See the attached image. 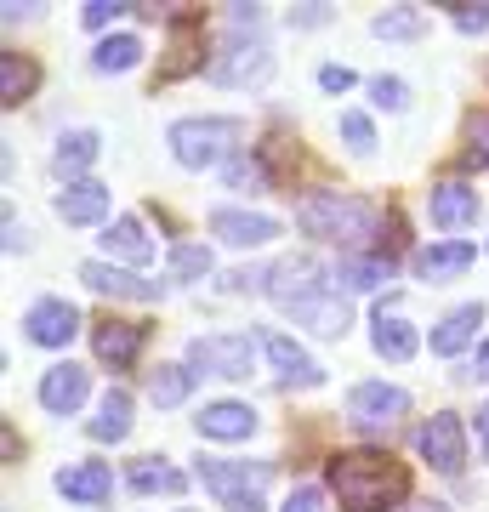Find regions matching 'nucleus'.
<instances>
[{
    "instance_id": "32",
    "label": "nucleus",
    "mask_w": 489,
    "mask_h": 512,
    "mask_svg": "<svg viewBox=\"0 0 489 512\" xmlns=\"http://www.w3.org/2000/svg\"><path fill=\"white\" fill-rule=\"evenodd\" d=\"M194 35H200V23H194V18H177V29H171V40H177V57L160 69V80H177V74H188L194 63H200V52H194Z\"/></svg>"
},
{
    "instance_id": "7",
    "label": "nucleus",
    "mask_w": 489,
    "mask_h": 512,
    "mask_svg": "<svg viewBox=\"0 0 489 512\" xmlns=\"http://www.w3.org/2000/svg\"><path fill=\"white\" fill-rule=\"evenodd\" d=\"M410 410V393L404 387H387V382H359L347 393V421L364 427V433H393Z\"/></svg>"
},
{
    "instance_id": "12",
    "label": "nucleus",
    "mask_w": 489,
    "mask_h": 512,
    "mask_svg": "<svg viewBox=\"0 0 489 512\" xmlns=\"http://www.w3.org/2000/svg\"><path fill=\"white\" fill-rule=\"evenodd\" d=\"M194 433H200V439H222V444L251 439V433H256V410H251V404H239V399L205 404L200 416H194Z\"/></svg>"
},
{
    "instance_id": "9",
    "label": "nucleus",
    "mask_w": 489,
    "mask_h": 512,
    "mask_svg": "<svg viewBox=\"0 0 489 512\" xmlns=\"http://www.w3.org/2000/svg\"><path fill=\"white\" fill-rule=\"evenodd\" d=\"M74 330H80V308L63 302V296H40L35 308L23 313V336L40 342V348H69Z\"/></svg>"
},
{
    "instance_id": "29",
    "label": "nucleus",
    "mask_w": 489,
    "mask_h": 512,
    "mask_svg": "<svg viewBox=\"0 0 489 512\" xmlns=\"http://www.w3.org/2000/svg\"><path fill=\"white\" fill-rule=\"evenodd\" d=\"M188 387H194V370H188V365H160V370H148V399L160 404V410L182 404V399H188Z\"/></svg>"
},
{
    "instance_id": "43",
    "label": "nucleus",
    "mask_w": 489,
    "mask_h": 512,
    "mask_svg": "<svg viewBox=\"0 0 489 512\" xmlns=\"http://www.w3.org/2000/svg\"><path fill=\"white\" fill-rule=\"evenodd\" d=\"M478 439H484V461H489V404H478Z\"/></svg>"
},
{
    "instance_id": "11",
    "label": "nucleus",
    "mask_w": 489,
    "mask_h": 512,
    "mask_svg": "<svg viewBox=\"0 0 489 512\" xmlns=\"http://www.w3.org/2000/svg\"><path fill=\"white\" fill-rule=\"evenodd\" d=\"M57 495L74 501V507H103L114 495V473L103 461H80V467H63L57 473Z\"/></svg>"
},
{
    "instance_id": "39",
    "label": "nucleus",
    "mask_w": 489,
    "mask_h": 512,
    "mask_svg": "<svg viewBox=\"0 0 489 512\" xmlns=\"http://www.w3.org/2000/svg\"><path fill=\"white\" fill-rule=\"evenodd\" d=\"M450 18L461 23L467 35H484V29H489V6H461V0H455V6H450Z\"/></svg>"
},
{
    "instance_id": "35",
    "label": "nucleus",
    "mask_w": 489,
    "mask_h": 512,
    "mask_svg": "<svg viewBox=\"0 0 489 512\" xmlns=\"http://www.w3.org/2000/svg\"><path fill=\"white\" fill-rule=\"evenodd\" d=\"M467 165L489 171V114H472L467 120Z\"/></svg>"
},
{
    "instance_id": "21",
    "label": "nucleus",
    "mask_w": 489,
    "mask_h": 512,
    "mask_svg": "<svg viewBox=\"0 0 489 512\" xmlns=\"http://www.w3.org/2000/svg\"><path fill=\"white\" fill-rule=\"evenodd\" d=\"M478 325H484V302H461L455 313H444L433 330V353L438 359H450V353H461L478 336Z\"/></svg>"
},
{
    "instance_id": "28",
    "label": "nucleus",
    "mask_w": 489,
    "mask_h": 512,
    "mask_svg": "<svg viewBox=\"0 0 489 512\" xmlns=\"http://www.w3.org/2000/svg\"><path fill=\"white\" fill-rule=\"evenodd\" d=\"M143 63V40L137 35H109V40H97V52H91V69L97 74H126Z\"/></svg>"
},
{
    "instance_id": "25",
    "label": "nucleus",
    "mask_w": 489,
    "mask_h": 512,
    "mask_svg": "<svg viewBox=\"0 0 489 512\" xmlns=\"http://www.w3.org/2000/svg\"><path fill=\"white\" fill-rule=\"evenodd\" d=\"M35 80H40V69H35V63H29L23 52H0V103H6V109L29 103Z\"/></svg>"
},
{
    "instance_id": "10",
    "label": "nucleus",
    "mask_w": 489,
    "mask_h": 512,
    "mask_svg": "<svg viewBox=\"0 0 489 512\" xmlns=\"http://www.w3.org/2000/svg\"><path fill=\"white\" fill-rule=\"evenodd\" d=\"M416 450L427 461H433L438 473H461V461H467V439H461V421L450 416V410H438V416L421 421V433H416Z\"/></svg>"
},
{
    "instance_id": "23",
    "label": "nucleus",
    "mask_w": 489,
    "mask_h": 512,
    "mask_svg": "<svg viewBox=\"0 0 489 512\" xmlns=\"http://www.w3.org/2000/svg\"><path fill=\"white\" fill-rule=\"evenodd\" d=\"M336 279H342V291H376V285L393 279V256H387V251H376V256H342Z\"/></svg>"
},
{
    "instance_id": "17",
    "label": "nucleus",
    "mask_w": 489,
    "mask_h": 512,
    "mask_svg": "<svg viewBox=\"0 0 489 512\" xmlns=\"http://www.w3.org/2000/svg\"><path fill=\"white\" fill-rule=\"evenodd\" d=\"M370 325H376L370 330V342H376L381 359H410V353H416V325L399 313V302H381Z\"/></svg>"
},
{
    "instance_id": "30",
    "label": "nucleus",
    "mask_w": 489,
    "mask_h": 512,
    "mask_svg": "<svg viewBox=\"0 0 489 512\" xmlns=\"http://www.w3.org/2000/svg\"><path fill=\"white\" fill-rule=\"evenodd\" d=\"M188 478L177 473V467H165V461H137L131 467V490L137 495H154V490H165V495H177Z\"/></svg>"
},
{
    "instance_id": "13",
    "label": "nucleus",
    "mask_w": 489,
    "mask_h": 512,
    "mask_svg": "<svg viewBox=\"0 0 489 512\" xmlns=\"http://www.w3.org/2000/svg\"><path fill=\"white\" fill-rule=\"evenodd\" d=\"M427 211H433V222L444 228V234H461V228L478 222V188H467V183H433Z\"/></svg>"
},
{
    "instance_id": "40",
    "label": "nucleus",
    "mask_w": 489,
    "mask_h": 512,
    "mask_svg": "<svg viewBox=\"0 0 489 512\" xmlns=\"http://www.w3.org/2000/svg\"><path fill=\"white\" fill-rule=\"evenodd\" d=\"M279 512H325V495L313 490V484H302V490H290V501Z\"/></svg>"
},
{
    "instance_id": "18",
    "label": "nucleus",
    "mask_w": 489,
    "mask_h": 512,
    "mask_svg": "<svg viewBox=\"0 0 489 512\" xmlns=\"http://www.w3.org/2000/svg\"><path fill=\"white\" fill-rule=\"evenodd\" d=\"M143 336H148V325H131V319H103L91 342H97V359H103V365L126 370L131 359H137V348H143Z\"/></svg>"
},
{
    "instance_id": "45",
    "label": "nucleus",
    "mask_w": 489,
    "mask_h": 512,
    "mask_svg": "<svg viewBox=\"0 0 489 512\" xmlns=\"http://www.w3.org/2000/svg\"><path fill=\"white\" fill-rule=\"evenodd\" d=\"M404 512H450L444 501H416V507H404Z\"/></svg>"
},
{
    "instance_id": "27",
    "label": "nucleus",
    "mask_w": 489,
    "mask_h": 512,
    "mask_svg": "<svg viewBox=\"0 0 489 512\" xmlns=\"http://www.w3.org/2000/svg\"><path fill=\"white\" fill-rule=\"evenodd\" d=\"M97 148H103V137H97V131H63V137H57V154H52L57 177H74V171H86V165L97 160Z\"/></svg>"
},
{
    "instance_id": "8",
    "label": "nucleus",
    "mask_w": 489,
    "mask_h": 512,
    "mask_svg": "<svg viewBox=\"0 0 489 512\" xmlns=\"http://www.w3.org/2000/svg\"><path fill=\"white\" fill-rule=\"evenodd\" d=\"M251 336H239V330H228V336H200V342H188V365L205 370V376H228V382H239V376H251Z\"/></svg>"
},
{
    "instance_id": "37",
    "label": "nucleus",
    "mask_w": 489,
    "mask_h": 512,
    "mask_svg": "<svg viewBox=\"0 0 489 512\" xmlns=\"http://www.w3.org/2000/svg\"><path fill=\"white\" fill-rule=\"evenodd\" d=\"M342 137L359 148V154H370V143H376V131H370V120H364V114H342Z\"/></svg>"
},
{
    "instance_id": "15",
    "label": "nucleus",
    "mask_w": 489,
    "mask_h": 512,
    "mask_svg": "<svg viewBox=\"0 0 489 512\" xmlns=\"http://www.w3.org/2000/svg\"><path fill=\"white\" fill-rule=\"evenodd\" d=\"M86 370L80 365H52L46 376H40V404L52 410V416H74L80 404H86Z\"/></svg>"
},
{
    "instance_id": "41",
    "label": "nucleus",
    "mask_w": 489,
    "mask_h": 512,
    "mask_svg": "<svg viewBox=\"0 0 489 512\" xmlns=\"http://www.w3.org/2000/svg\"><path fill=\"white\" fill-rule=\"evenodd\" d=\"M319 86H325V92H347V86H353V69H347V63H325V69H319Z\"/></svg>"
},
{
    "instance_id": "44",
    "label": "nucleus",
    "mask_w": 489,
    "mask_h": 512,
    "mask_svg": "<svg viewBox=\"0 0 489 512\" xmlns=\"http://www.w3.org/2000/svg\"><path fill=\"white\" fill-rule=\"evenodd\" d=\"M472 370H478V376L489 382V342H478V359H472Z\"/></svg>"
},
{
    "instance_id": "14",
    "label": "nucleus",
    "mask_w": 489,
    "mask_h": 512,
    "mask_svg": "<svg viewBox=\"0 0 489 512\" xmlns=\"http://www.w3.org/2000/svg\"><path fill=\"white\" fill-rule=\"evenodd\" d=\"M80 279H86L97 296H126V302H154L160 296V279H137L114 262H80Z\"/></svg>"
},
{
    "instance_id": "19",
    "label": "nucleus",
    "mask_w": 489,
    "mask_h": 512,
    "mask_svg": "<svg viewBox=\"0 0 489 512\" xmlns=\"http://www.w3.org/2000/svg\"><path fill=\"white\" fill-rule=\"evenodd\" d=\"M57 217L69 222V228H91V222L109 217V188L103 183H69L57 194Z\"/></svg>"
},
{
    "instance_id": "26",
    "label": "nucleus",
    "mask_w": 489,
    "mask_h": 512,
    "mask_svg": "<svg viewBox=\"0 0 489 512\" xmlns=\"http://www.w3.org/2000/svg\"><path fill=\"white\" fill-rule=\"evenodd\" d=\"M103 251L120 256V262H148V256H154V239L143 234V222L137 217H120L109 234H103Z\"/></svg>"
},
{
    "instance_id": "6",
    "label": "nucleus",
    "mask_w": 489,
    "mask_h": 512,
    "mask_svg": "<svg viewBox=\"0 0 489 512\" xmlns=\"http://www.w3.org/2000/svg\"><path fill=\"white\" fill-rule=\"evenodd\" d=\"M268 69H273L268 40H245V29H234V35L211 52V63H205V74H211L217 86H251V80H262Z\"/></svg>"
},
{
    "instance_id": "16",
    "label": "nucleus",
    "mask_w": 489,
    "mask_h": 512,
    "mask_svg": "<svg viewBox=\"0 0 489 512\" xmlns=\"http://www.w3.org/2000/svg\"><path fill=\"white\" fill-rule=\"evenodd\" d=\"M262 353L273 359V370H279L290 387H319V382H325V370L313 365V353L302 348V342H290V336H268Z\"/></svg>"
},
{
    "instance_id": "34",
    "label": "nucleus",
    "mask_w": 489,
    "mask_h": 512,
    "mask_svg": "<svg viewBox=\"0 0 489 512\" xmlns=\"http://www.w3.org/2000/svg\"><path fill=\"white\" fill-rule=\"evenodd\" d=\"M171 274H177V279L211 274V251H205V245H177V251H171Z\"/></svg>"
},
{
    "instance_id": "4",
    "label": "nucleus",
    "mask_w": 489,
    "mask_h": 512,
    "mask_svg": "<svg viewBox=\"0 0 489 512\" xmlns=\"http://www.w3.org/2000/svg\"><path fill=\"white\" fill-rule=\"evenodd\" d=\"M200 484L217 495L228 512H256L262 507V490H268V461H200Z\"/></svg>"
},
{
    "instance_id": "3",
    "label": "nucleus",
    "mask_w": 489,
    "mask_h": 512,
    "mask_svg": "<svg viewBox=\"0 0 489 512\" xmlns=\"http://www.w3.org/2000/svg\"><path fill=\"white\" fill-rule=\"evenodd\" d=\"M245 137L239 120H177L171 126V154L188 171H205V165H228L234 160V143Z\"/></svg>"
},
{
    "instance_id": "31",
    "label": "nucleus",
    "mask_w": 489,
    "mask_h": 512,
    "mask_svg": "<svg viewBox=\"0 0 489 512\" xmlns=\"http://www.w3.org/2000/svg\"><path fill=\"white\" fill-rule=\"evenodd\" d=\"M222 177H228V188H239V194H262V188H268V165L256 160V154H234V160L222 165Z\"/></svg>"
},
{
    "instance_id": "2",
    "label": "nucleus",
    "mask_w": 489,
    "mask_h": 512,
    "mask_svg": "<svg viewBox=\"0 0 489 512\" xmlns=\"http://www.w3.org/2000/svg\"><path fill=\"white\" fill-rule=\"evenodd\" d=\"M387 217H393V211H381V205L359 200V194H308V200L296 205V222L319 239H336V245L370 239Z\"/></svg>"
},
{
    "instance_id": "20",
    "label": "nucleus",
    "mask_w": 489,
    "mask_h": 512,
    "mask_svg": "<svg viewBox=\"0 0 489 512\" xmlns=\"http://www.w3.org/2000/svg\"><path fill=\"white\" fill-rule=\"evenodd\" d=\"M211 228H217L228 245H268V239H279V222L273 217H256V211H211Z\"/></svg>"
},
{
    "instance_id": "33",
    "label": "nucleus",
    "mask_w": 489,
    "mask_h": 512,
    "mask_svg": "<svg viewBox=\"0 0 489 512\" xmlns=\"http://www.w3.org/2000/svg\"><path fill=\"white\" fill-rule=\"evenodd\" d=\"M381 40H416L421 29H427V18H421L416 6H399V12H381L376 23H370Z\"/></svg>"
},
{
    "instance_id": "1",
    "label": "nucleus",
    "mask_w": 489,
    "mask_h": 512,
    "mask_svg": "<svg viewBox=\"0 0 489 512\" xmlns=\"http://www.w3.org/2000/svg\"><path fill=\"white\" fill-rule=\"evenodd\" d=\"M325 478L347 512H387L410 495V473L381 450H342L325 461Z\"/></svg>"
},
{
    "instance_id": "42",
    "label": "nucleus",
    "mask_w": 489,
    "mask_h": 512,
    "mask_svg": "<svg viewBox=\"0 0 489 512\" xmlns=\"http://www.w3.org/2000/svg\"><path fill=\"white\" fill-rule=\"evenodd\" d=\"M23 245V228H18V211H6V251H18Z\"/></svg>"
},
{
    "instance_id": "5",
    "label": "nucleus",
    "mask_w": 489,
    "mask_h": 512,
    "mask_svg": "<svg viewBox=\"0 0 489 512\" xmlns=\"http://www.w3.org/2000/svg\"><path fill=\"white\" fill-rule=\"evenodd\" d=\"M268 296L279 302L285 313H302V308H313L319 296H330V279H325V262L319 256H285L279 268L268 274Z\"/></svg>"
},
{
    "instance_id": "36",
    "label": "nucleus",
    "mask_w": 489,
    "mask_h": 512,
    "mask_svg": "<svg viewBox=\"0 0 489 512\" xmlns=\"http://www.w3.org/2000/svg\"><path fill=\"white\" fill-rule=\"evenodd\" d=\"M370 97H376L381 109H404V103H410V86H404V80H393V74H381L376 86H370Z\"/></svg>"
},
{
    "instance_id": "38",
    "label": "nucleus",
    "mask_w": 489,
    "mask_h": 512,
    "mask_svg": "<svg viewBox=\"0 0 489 512\" xmlns=\"http://www.w3.org/2000/svg\"><path fill=\"white\" fill-rule=\"evenodd\" d=\"M131 6H120V0H91L86 6V29H109L114 18H126Z\"/></svg>"
},
{
    "instance_id": "24",
    "label": "nucleus",
    "mask_w": 489,
    "mask_h": 512,
    "mask_svg": "<svg viewBox=\"0 0 489 512\" xmlns=\"http://www.w3.org/2000/svg\"><path fill=\"white\" fill-rule=\"evenodd\" d=\"M126 433H131V393L126 387H109V393H103V410H97V421H91V439L120 444Z\"/></svg>"
},
{
    "instance_id": "22",
    "label": "nucleus",
    "mask_w": 489,
    "mask_h": 512,
    "mask_svg": "<svg viewBox=\"0 0 489 512\" xmlns=\"http://www.w3.org/2000/svg\"><path fill=\"white\" fill-rule=\"evenodd\" d=\"M472 268V245H427V251H416V274L421 279H433V285H444V279H455V274H467Z\"/></svg>"
}]
</instances>
